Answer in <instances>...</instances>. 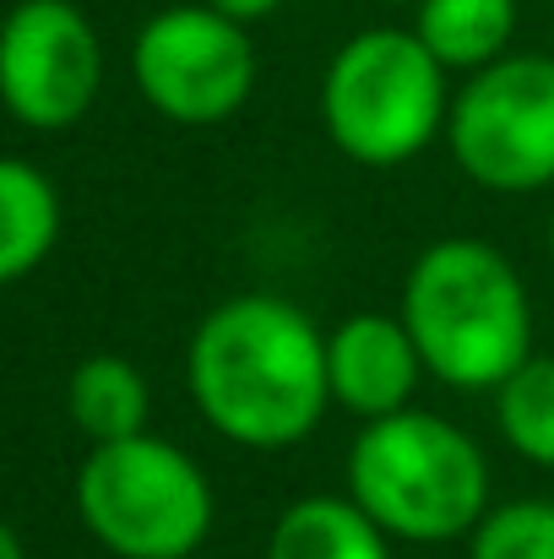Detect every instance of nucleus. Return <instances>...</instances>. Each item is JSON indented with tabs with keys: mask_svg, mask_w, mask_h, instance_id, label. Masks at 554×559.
Instances as JSON below:
<instances>
[{
	"mask_svg": "<svg viewBox=\"0 0 554 559\" xmlns=\"http://www.w3.org/2000/svg\"><path fill=\"white\" fill-rule=\"evenodd\" d=\"M185 385L228 445L288 451L332 413L327 332L283 294H228L185 343Z\"/></svg>",
	"mask_w": 554,
	"mask_h": 559,
	"instance_id": "1",
	"label": "nucleus"
},
{
	"mask_svg": "<svg viewBox=\"0 0 554 559\" xmlns=\"http://www.w3.org/2000/svg\"><path fill=\"white\" fill-rule=\"evenodd\" d=\"M397 316L429 380L451 391H495L533 359V294L517 261L473 234H446L413 255Z\"/></svg>",
	"mask_w": 554,
	"mask_h": 559,
	"instance_id": "2",
	"label": "nucleus"
},
{
	"mask_svg": "<svg viewBox=\"0 0 554 559\" xmlns=\"http://www.w3.org/2000/svg\"><path fill=\"white\" fill-rule=\"evenodd\" d=\"M349 495L391 544H457L495 506L484 445L424 407L359 424L349 445Z\"/></svg>",
	"mask_w": 554,
	"mask_h": 559,
	"instance_id": "3",
	"label": "nucleus"
},
{
	"mask_svg": "<svg viewBox=\"0 0 554 559\" xmlns=\"http://www.w3.org/2000/svg\"><path fill=\"white\" fill-rule=\"evenodd\" d=\"M321 131L359 169H402L446 136L451 71L413 27H359L321 71Z\"/></svg>",
	"mask_w": 554,
	"mask_h": 559,
	"instance_id": "4",
	"label": "nucleus"
},
{
	"mask_svg": "<svg viewBox=\"0 0 554 559\" xmlns=\"http://www.w3.org/2000/svg\"><path fill=\"white\" fill-rule=\"evenodd\" d=\"M76 516L115 559H190L212 538L217 495L190 451L148 429L82 456Z\"/></svg>",
	"mask_w": 554,
	"mask_h": 559,
	"instance_id": "5",
	"label": "nucleus"
},
{
	"mask_svg": "<svg viewBox=\"0 0 554 559\" xmlns=\"http://www.w3.org/2000/svg\"><path fill=\"white\" fill-rule=\"evenodd\" d=\"M446 153L462 180L495 195L554 186V55L511 49L462 76L446 115Z\"/></svg>",
	"mask_w": 554,
	"mask_h": 559,
	"instance_id": "6",
	"label": "nucleus"
},
{
	"mask_svg": "<svg viewBox=\"0 0 554 559\" xmlns=\"http://www.w3.org/2000/svg\"><path fill=\"white\" fill-rule=\"evenodd\" d=\"M131 82L153 115L185 131L234 120L261 82V55L245 22L212 11L207 0H180L153 11L131 38Z\"/></svg>",
	"mask_w": 554,
	"mask_h": 559,
	"instance_id": "7",
	"label": "nucleus"
},
{
	"mask_svg": "<svg viewBox=\"0 0 554 559\" xmlns=\"http://www.w3.org/2000/svg\"><path fill=\"white\" fill-rule=\"evenodd\" d=\"M104 87V38L76 0H16L0 16V109L27 131H71Z\"/></svg>",
	"mask_w": 554,
	"mask_h": 559,
	"instance_id": "8",
	"label": "nucleus"
},
{
	"mask_svg": "<svg viewBox=\"0 0 554 559\" xmlns=\"http://www.w3.org/2000/svg\"><path fill=\"white\" fill-rule=\"evenodd\" d=\"M424 354L402 316L359 310L327 332V385L332 407L354 413L359 424L413 407V391L424 380Z\"/></svg>",
	"mask_w": 554,
	"mask_h": 559,
	"instance_id": "9",
	"label": "nucleus"
},
{
	"mask_svg": "<svg viewBox=\"0 0 554 559\" xmlns=\"http://www.w3.org/2000/svg\"><path fill=\"white\" fill-rule=\"evenodd\" d=\"M267 559H391V538L349 489L299 495L272 522Z\"/></svg>",
	"mask_w": 554,
	"mask_h": 559,
	"instance_id": "10",
	"label": "nucleus"
},
{
	"mask_svg": "<svg viewBox=\"0 0 554 559\" xmlns=\"http://www.w3.org/2000/svg\"><path fill=\"white\" fill-rule=\"evenodd\" d=\"M413 33L451 76H473L511 55L517 0H419Z\"/></svg>",
	"mask_w": 554,
	"mask_h": 559,
	"instance_id": "11",
	"label": "nucleus"
},
{
	"mask_svg": "<svg viewBox=\"0 0 554 559\" xmlns=\"http://www.w3.org/2000/svg\"><path fill=\"white\" fill-rule=\"evenodd\" d=\"M60 245V190L27 158H0V288L33 277Z\"/></svg>",
	"mask_w": 554,
	"mask_h": 559,
	"instance_id": "12",
	"label": "nucleus"
},
{
	"mask_svg": "<svg viewBox=\"0 0 554 559\" xmlns=\"http://www.w3.org/2000/svg\"><path fill=\"white\" fill-rule=\"evenodd\" d=\"M66 413L71 424L87 435V445H109V440H131L148 435L153 418V385L120 354H93L82 359L66 380Z\"/></svg>",
	"mask_w": 554,
	"mask_h": 559,
	"instance_id": "13",
	"label": "nucleus"
},
{
	"mask_svg": "<svg viewBox=\"0 0 554 559\" xmlns=\"http://www.w3.org/2000/svg\"><path fill=\"white\" fill-rule=\"evenodd\" d=\"M490 396H495L500 440L522 462L554 473V354H533L528 365H517L506 374Z\"/></svg>",
	"mask_w": 554,
	"mask_h": 559,
	"instance_id": "14",
	"label": "nucleus"
},
{
	"mask_svg": "<svg viewBox=\"0 0 554 559\" xmlns=\"http://www.w3.org/2000/svg\"><path fill=\"white\" fill-rule=\"evenodd\" d=\"M468 559H554V500H500L468 533Z\"/></svg>",
	"mask_w": 554,
	"mask_h": 559,
	"instance_id": "15",
	"label": "nucleus"
},
{
	"mask_svg": "<svg viewBox=\"0 0 554 559\" xmlns=\"http://www.w3.org/2000/svg\"><path fill=\"white\" fill-rule=\"evenodd\" d=\"M212 11H223V16H234V22H245V27H256V22H267L283 0H207Z\"/></svg>",
	"mask_w": 554,
	"mask_h": 559,
	"instance_id": "16",
	"label": "nucleus"
},
{
	"mask_svg": "<svg viewBox=\"0 0 554 559\" xmlns=\"http://www.w3.org/2000/svg\"><path fill=\"white\" fill-rule=\"evenodd\" d=\"M0 559H27L22 538H16V527H5V522H0Z\"/></svg>",
	"mask_w": 554,
	"mask_h": 559,
	"instance_id": "17",
	"label": "nucleus"
},
{
	"mask_svg": "<svg viewBox=\"0 0 554 559\" xmlns=\"http://www.w3.org/2000/svg\"><path fill=\"white\" fill-rule=\"evenodd\" d=\"M550 261H554V217H550Z\"/></svg>",
	"mask_w": 554,
	"mask_h": 559,
	"instance_id": "18",
	"label": "nucleus"
},
{
	"mask_svg": "<svg viewBox=\"0 0 554 559\" xmlns=\"http://www.w3.org/2000/svg\"><path fill=\"white\" fill-rule=\"evenodd\" d=\"M402 5H419V0H402Z\"/></svg>",
	"mask_w": 554,
	"mask_h": 559,
	"instance_id": "19",
	"label": "nucleus"
}]
</instances>
